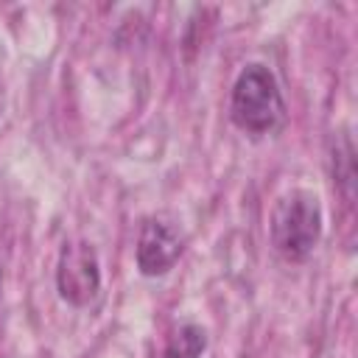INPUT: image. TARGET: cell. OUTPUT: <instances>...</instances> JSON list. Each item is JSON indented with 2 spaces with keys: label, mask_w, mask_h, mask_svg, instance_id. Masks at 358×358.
<instances>
[{
  "label": "cell",
  "mask_w": 358,
  "mask_h": 358,
  "mask_svg": "<svg viewBox=\"0 0 358 358\" xmlns=\"http://www.w3.org/2000/svg\"><path fill=\"white\" fill-rule=\"evenodd\" d=\"M204 350H207V330L201 324L187 322L168 336L162 358H201Z\"/></svg>",
  "instance_id": "obj_5"
},
{
  "label": "cell",
  "mask_w": 358,
  "mask_h": 358,
  "mask_svg": "<svg viewBox=\"0 0 358 358\" xmlns=\"http://www.w3.org/2000/svg\"><path fill=\"white\" fill-rule=\"evenodd\" d=\"M0 285H3V271H0Z\"/></svg>",
  "instance_id": "obj_8"
},
{
  "label": "cell",
  "mask_w": 358,
  "mask_h": 358,
  "mask_svg": "<svg viewBox=\"0 0 358 358\" xmlns=\"http://www.w3.org/2000/svg\"><path fill=\"white\" fill-rule=\"evenodd\" d=\"M182 252H185V238L171 218L151 215L143 221L137 249H134V260H137V268L143 277L168 274L176 266V260L182 257Z\"/></svg>",
  "instance_id": "obj_4"
},
{
  "label": "cell",
  "mask_w": 358,
  "mask_h": 358,
  "mask_svg": "<svg viewBox=\"0 0 358 358\" xmlns=\"http://www.w3.org/2000/svg\"><path fill=\"white\" fill-rule=\"evenodd\" d=\"M322 204L313 190H285L271 207V246L288 263H302L322 241Z\"/></svg>",
  "instance_id": "obj_2"
},
{
  "label": "cell",
  "mask_w": 358,
  "mask_h": 358,
  "mask_svg": "<svg viewBox=\"0 0 358 358\" xmlns=\"http://www.w3.org/2000/svg\"><path fill=\"white\" fill-rule=\"evenodd\" d=\"M229 120L249 137H266L285 123V101L277 76L260 64H246L229 95Z\"/></svg>",
  "instance_id": "obj_1"
},
{
  "label": "cell",
  "mask_w": 358,
  "mask_h": 358,
  "mask_svg": "<svg viewBox=\"0 0 358 358\" xmlns=\"http://www.w3.org/2000/svg\"><path fill=\"white\" fill-rule=\"evenodd\" d=\"M59 296L73 308H87L101 291V263L90 241H67L56 260Z\"/></svg>",
  "instance_id": "obj_3"
},
{
  "label": "cell",
  "mask_w": 358,
  "mask_h": 358,
  "mask_svg": "<svg viewBox=\"0 0 358 358\" xmlns=\"http://www.w3.org/2000/svg\"><path fill=\"white\" fill-rule=\"evenodd\" d=\"M3 109H6V92H3V84H0V115H3Z\"/></svg>",
  "instance_id": "obj_7"
},
{
  "label": "cell",
  "mask_w": 358,
  "mask_h": 358,
  "mask_svg": "<svg viewBox=\"0 0 358 358\" xmlns=\"http://www.w3.org/2000/svg\"><path fill=\"white\" fill-rule=\"evenodd\" d=\"M333 182L341 187V193L347 199H352L355 190V151H352V140L347 131L338 134L336 145H333Z\"/></svg>",
  "instance_id": "obj_6"
}]
</instances>
